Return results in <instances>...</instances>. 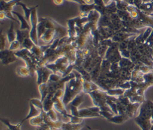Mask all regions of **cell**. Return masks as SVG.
<instances>
[{
    "mask_svg": "<svg viewBox=\"0 0 153 130\" xmlns=\"http://www.w3.org/2000/svg\"><path fill=\"white\" fill-rule=\"evenodd\" d=\"M84 81L83 78L79 76L75 77L66 83L65 94L62 99L65 105L70 103L73 99L81 92Z\"/></svg>",
    "mask_w": 153,
    "mask_h": 130,
    "instance_id": "6da1fadb",
    "label": "cell"
},
{
    "mask_svg": "<svg viewBox=\"0 0 153 130\" xmlns=\"http://www.w3.org/2000/svg\"><path fill=\"white\" fill-rule=\"evenodd\" d=\"M38 5L32 7V11L30 17V38L33 41L35 45H38V25L39 20L37 15V8Z\"/></svg>",
    "mask_w": 153,
    "mask_h": 130,
    "instance_id": "7a4b0ae2",
    "label": "cell"
},
{
    "mask_svg": "<svg viewBox=\"0 0 153 130\" xmlns=\"http://www.w3.org/2000/svg\"><path fill=\"white\" fill-rule=\"evenodd\" d=\"M92 98L93 103L95 106H99V107L106 105L108 94L103 91L99 90H96L91 92L88 93Z\"/></svg>",
    "mask_w": 153,
    "mask_h": 130,
    "instance_id": "3957f363",
    "label": "cell"
},
{
    "mask_svg": "<svg viewBox=\"0 0 153 130\" xmlns=\"http://www.w3.org/2000/svg\"><path fill=\"white\" fill-rule=\"evenodd\" d=\"M17 56L14 52L9 49L1 50V61L4 65H8L17 61Z\"/></svg>",
    "mask_w": 153,
    "mask_h": 130,
    "instance_id": "277c9868",
    "label": "cell"
},
{
    "mask_svg": "<svg viewBox=\"0 0 153 130\" xmlns=\"http://www.w3.org/2000/svg\"><path fill=\"white\" fill-rule=\"evenodd\" d=\"M21 0H10L9 1H1V11H4L6 14L11 13L13 11V7L18 5V3Z\"/></svg>",
    "mask_w": 153,
    "mask_h": 130,
    "instance_id": "5b68a950",
    "label": "cell"
},
{
    "mask_svg": "<svg viewBox=\"0 0 153 130\" xmlns=\"http://www.w3.org/2000/svg\"><path fill=\"white\" fill-rule=\"evenodd\" d=\"M53 108H54L59 113H60L63 117H66L67 113L65 104L62 99H53Z\"/></svg>",
    "mask_w": 153,
    "mask_h": 130,
    "instance_id": "8992f818",
    "label": "cell"
},
{
    "mask_svg": "<svg viewBox=\"0 0 153 130\" xmlns=\"http://www.w3.org/2000/svg\"><path fill=\"white\" fill-rule=\"evenodd\" d=\"M56 36V29L54 28H47L45 33L41 36L40 39L45 43H50L51 42Z\"/></svg>",
    "mask_w": 153,
    "mask_h": 130,
    "instance_id": "52a82bcc",
    "label": "cell"
},
{
    "mask_svg": "<svg viewBox=\"0 0 153 130\" xmlns=\"http://www.w3.org/2000/svg\"><path fill=\"white\" fill-rule=\"evenodd\" d=\"M79 117L82 118L102 117L99 113H94L91 111L88 107L79 110Z\"/></svg>",
    "mask_w": 153,
    "mask_h": 130,
    "instance_id": "ba28073f",
    "label": "cell"
},
{
    "mask_svg": "<svg viewBox=\"0 0 153 130\" xmlns=\"http://www.w3.org/2000/svg\"><path fill=\"white\" fill-rule=\"evenodd\" d=\"M84 125V122L81 123H72L71 122H63L62 123L61 129L62 130H80Z\"/></svg>",
    "mask_w": 153,
    "mask_h": 130,
    "instance_id": "9c48e42d",
    "label": "cell"
},
{
    "mask_svg": "<svg viewBox=\"0 0 153 130\" xmlns=\"http://www.w3.org/2000/svg\"><path fill=\"white\" fill-rule=\"evenodd\" d=\"M29 104H30V111H29V113L27 115V116L21 121V122L22 123L26 120L30 119V118H32L35 117V116H37L38 115H39L41 114V113L42 110L41 109L37 108L36 107H35L32 103L29 102Z\"/></svg>",
    "mask_w": 153,
    "mask_h": 130,
    "instance_id": "30bf717a",
    "label": "cell"
},
{
    "mask_svg": "<svg viewBox=\"0 0 153 130\" xmlns=\"http://www.w3.org/2000/svg\"><path fill=\"white\" fill-rule=\"evenodd\" d=\"M13 14L15 15L17 17L19 21H20V30H30V27L27 21V20L24 16H23L21 14L14 11H13Z\"/></svg>",
    "mask_w": 153,
    "mask_h": 130,
    "instance_id": "8fae6325",
    "label": "cell"
},
{
    "mask_svg": "<svg viewBox=\"0 0 153 130\" xmlns=\"http://www.w3.org/2000/svg\"><path fill=\"white\" fill-rule=\"evenodd\" d=\"M28 37H30V30L20 29L16 30V40H17L21 45L25 39Z\"/></svg>",
    "mask_w": 153,
    "mask_h": 130,
    "instance_id": "7c38bea8",
    "label": "cell"
},
{
    "mask_svg": "<svg viewBox=\"0 0 153 130\" xmlns=\"http://www.w3.org/2000/svg\"><path fill=\"white\" fill-rule=\"evenodd\" d=\"M128 118L129 116L126 114H118L115 116L114 115L108 120V121L116 124H121L126 121Z\"/></svg>",
    "mask_w": 153,
    "mask_h": 130,
    "instance_id": "4fadbf2b",
    "label": "cell"
},
{
    "mask_svg": "<svg viewBox=\"0 0 153 130\" xmlns=\"http://www.w3.org/2000/svg\"><path fill=\"white\" fill-rule=\"evenodd\" d=\"M143 13L151 15L153 12V6L151 2H143L139 8Z\"/></svg>",
    "mask_w": 153,
    "mask_h": 130,
    "instance_id": "5bb4252c",
    "label": "cell"
},
{
    "mask_svg": "<svg viewBox=\"0 0 153 130\" xmlns=\"http://www.w3.org/2000/svg\"><path fill=\"white\" fill-rule=\"evenodd\" d=\"M1 121L4 124H5L7 126L8 129H9L10 130H21V126L22 125V123L21 122L17 123L16 125H12L8 119L1 118Z\"/></svg>",
    "mask_w": 153,
    "mask_h": 130,
    "instance_id": "9a60e30c",
    "label": "cell"
},
{
    "mask_svg": "<svg viewBox=\"0 0 153 130\" xmlns=\"http://www.w3.org/2000/svg\"><path fill=\"white\" fill-rule=\"evenodd\" d=\"M7 38L8 42L11 43L12 42L16 40V32L14 31V26L13 23H11L10 28L7 31Z\"/></svg>",
    "mask_w": 153,
    "mask_h": 130,
    "instance_id": "2e32d148",
    "label": "cell"
},
{
    "mask_svg": "<svg viewBox=\"0 0 153 130\" xmlns=\"http://www.w3.org/2000/svg\"><path fill=\"white\" fill-rule=\"evenodd\" d=\"M29 123L32 126H36V127H39V126H42L44 123V120H43L42 116L41 115V114H40L39 115H38L37 116L30 118V121H29Z\"/></svg>",
    "mask_w": 153,
    "mask_h": 130,
    "instance_id": "e0dca14e",
    "label": "cell"
},
{
    "mask_svg": "<svg viewBox=\"0 0 153 130\" xmlns=\"http://www.w3.org/2000/svg\"><path fill=\"white\" fill-rule=\"evenodd\" d=\"M39 90L41 96V100L42 102H43V100L45 99V98L47 97V96L49 93L48 83H41V84H39Z\"/></svg>",
    "mask_w": 153,
    "mask_h": 130,
    "instance_id": "ac0fdd59",
    "label": "cell"
},
{
    "mask_svg": "<svg viewBox=\"0 0 153 130\" xmlns=\"http://www.w3.org/2000/svg\"><path fill=\"white\" fill-rule=\"evenodd\" d=\"M84 92L83 93H80L78 94H77L74 99L71 102V105L75 106L76 107H78L79 105L82 103L83 100H84Z\"/></svg>",
    "mask_w": 153,
    "mask_h": 130,
    "instance_id": "d6986e66",
    "label": "cell"
},
{
    "mask_svg": "<svg viewBox=\"0 0 153 130\" xmlns=\"http://www.w3.org/2000/svg\"><path fill=\"white\" fill-rule=\"evenodd\" d=\"M16 71L17 74L20 77H28L29 75H30V71L27 66H18L16 68Z\"/></svg>",
    "mask_w": 153,
    "mask_h": 130,
    "instance_id": "ffe728a7",
    "label": "cell"
},
{
    "mask_svg": "<svg viewBox=\"0 0 153 130\" xmlns=\"http://www.w3.org/2000/svg\"><path fill=\"white\" fill-rule=\"evenodd\" d=\"M18 5H20L25 13V17L27 20H30V14H31V11H32V8H28L25 4L19 2L18 3Z\"/></svg>",
    "mask_w": 153,
    "mask_h": 130,
    "instance_id": "44dd1931",
    "label": "cell"
},
{
    "mask_svg": "<svg viewBox=\"0 0 153 130\" xmlns=\"http://www.w3.org/2000/svg\"><path fill=\"white\" fill-rule=\"evenodd\" d=\"M79 8L82 12L88 14L92 10L95 9V4L93 3L91 4H83V5H80Z\"/></svg>",
    "mask_w": 153,
    "mask_h": 130,
    "instance_id": "7402d4cb",
    "label": "cell"
},
{
    "mask_svg": "<svg viewBox=\"0 0 153 130\" xmlns=\"http://www.w3.org/2000/svg\"><path fill=\"white\" fill-rule=\"evenodd\" d=\"M35 45L34 43L33 42V41L31 40V39L30 37L26 38V39H25V40L23 41V42L22 44V46L23 48L28 49V50H31V49L33 47V46Z\"/></svg>",
    "mask_w": 153,
    "mask_h": 130,
    "instance_id": "603a6c76",
    "label": "cell"
},
{
    "mask_svg": "<svg viewBox=\"0 0 153 130\" xmlns=\"http://www.w3.org/2000/svg\"><path fill=\"white\" fill-rule=\"evenodd\" d=\"M66 117L69 118V119H70L69 122L72 123L78 124V123H81L82 122H84V118H80L79 116H73L72 115L68 114Z\"/></svg>",
    "mask_w": 153,
    "mask_h": 130,
    "instance_id": "cb8c5ba5",
    "label": "cell"
},
{
    "mask_svg": "<svg viewBox=\"0 0 153 130\" xmlns=\"http://www.w3.org/2000/svg\"><path fill=\"white\" fill-rule=\"evenodd\" d=\"M124 93V90L122 89H111L107 91L106 93L108 96H120Z\"/></svg>",
    "mask_w": 153,
    "mask_h": 130,
    "instance_id": "d4e9b609",
    "label": "cell"
},
{
    "mask_svg": "<svg viewBox=\"0 0 153 130\" xmlns=\"http://www.w3.org/2000/svg\"><path fill=\"white\" fill-rule=\"evenodd\" d=\"M29 102L32 103L35 107L41 109V110H43V104L41 100H39L38 99H32L29 100Z\"/></svg>",
    "mask_w": 153,
    "mask_h": 130,
    "instance_id": "484cf974",
    "label": "cell"
},
{
    "mask_svg": "<svg viewBox=\"0 0 153 130\" xmlns=\"http://www.w3.org/2000/svg\"><path fill=\"white\" fill-rule=\"evenodd\" d=\"M47 113V116L49 117V118L52 120L53 121H59L58 119V117H57V115L56 114V111L54 110V108L51 109V110H50L48 112H46Z\"/></svg>",
    "mask_w": 153,
    "mask_h": 130,
    "instance_id": "4316f807",
    "label": "cell"
},
{
    "mask_svg": "<svg viewBox=\"0 0 153 130\" xmlns=\"http://www.w3.org/2000/svg\"><path fill=\"white\" fill-rule=\"evenodd\" d=\"M20 45H21V43L17 40H15L14 41L12 42L10 44L8 49L11 50V51L16 50L19 49L20 47Z\"/></svg>",
    "mask_w": 153,
    "mask_h": 130,
    "instance_id": "83f0119b",
    "label": "cell"
},
{
    "mask_svg": "<svg viewBox=\"0 0 153 130\" xmlns=\"http://www.w3.org/2000/svg\"><path fill=\"white\" fill-rule=\"evenodd\" d=\"M99 113L101 115L102 118H104L106 119L108 121L114 116V115L112 113H110L109 111L101 110V111H100Z\"/></svg>",
    "mask_w": 153,
    "mask_h": 130,
    "instance_id": "f1b7e54d",
    "label": "cell"
},
{
    "mask_svg": "<svg viewBox=\"0 0 153 130\" xmlns=\"http://www.w3.org/2000/svg\"><path fill=\"white\" fill-rule=\"evenodd\" d=\"M5 45H6V39L5 36L3 34L1 30V50L5 49Z\"/></svg>",
    "mask_w": 153,
    "mask_h": 130,
    "instance_id": "f546056e",
    "label": "cell"
},
{
    "mask_svg": "<svg viewBox=\"0 0 153 130\" xmlns=\"http://www.w3.org/2000/svg\"><path fill=\"white\" fill-rule=\"evenodd\" d=\"M70 109H71V115L75 116H79V110H78V107L71 105Z\"/></svg>",
    "mask_w": 153,
    "mask_h": 130,
    "instance_id": "4dcf8cb0",
    "label": "cell"
},
{
    "mask_svg": "<svg viewBox=\"0 0 153 130\" xmlns=\"http://www.w3.org/2000/svg\"><path fill=\"white\" fill-rule=\"evenodd\" d=\"M36 130H51V129H50V128L47 125L43 123V125L42 126H39V127H36Z\"/></svg>",
    "mask_w": 153,
    "mask_h": 130,
    "instance_id": "1f68e13d",
    "label": "cell"
},
{
    "mask_svg": "<svg viewBox=\"0 0 153 130\" xmlns=\"http://www.w3.org/2000/svg\"><path fill=\"white\" fill-rule=\"evenodd\" d=\"M69 1H73V2H77L78 4H79L80 5H83V4H85V2L84 0H67Z\"/></svg>",
    "mask_w": 153,
    "mask_h": 130,
    "instance_id": "d6a6232c",
    "label": "cell"
},
{
    "mask_svg": "<svg viewBox=\"0 0 153 130\" xmlns=\"http://www.w3.org/2000/svg\"><path fill=\"white\" fill-rule=\"evenodd\" d=\"M65 0H53V2L57 5H60L63 4Z\"/></svg>",
    "mask_w": 153,
    "mask_h": 130,
    "instance_id": "836d02e7",
    "label": "cell"
},
{
    "mask_svg": "<svg viewBox=\"0 0 153 130\" xmlns=\"http://www.w3.org/2000/svg\"><path fill=\"white\" fill-rule=\"evenodd\" d=\"M5 18H7V17H6V15H5V12L1 11L0 12V19H1V20L2 21L3 20H4Z\"/></svg>",
    "mask_w": 153,
    "mask_h": 130,
    "instance_id": "e575fe53",
    "label": "cell"
},
{
    "mask_svg": "<svg viewBox=\"0 0 153 130\" xmlns=\"http://www.w3.org/2000/svg\"><path fill=\"white\" fill-rule=\"evenodd\" d=\"M85 2V4H91L93 3H94V1L93 0H84Z\"/></svg>",
    "mask_w": 153,
    "mask_h": 130,
    "instance_id": "d590c367",
    "label": "cell"
},
{
    "mask_svg": "<svg viewBox=\"0 0 153 130\" xmlns=\"http://www.w3.org/2000/svg\"><path fill=\"white\" fill-rule=\"evenodd\" d=\"M87 128H88L89 130H93V129H91L90 126H87Z\"/></svg>",
    "mask_w": 153,
    "mask_h": 130,
    "instance_id": "8d00e7d4",
    "label": "cell"
},
{
    "mask_svg": "<svg viewBox=\"0 0 153 130\" xmlns=\"http://www.w3.org/2000/svg\"><path fill=\"white\" fill-rule=\"evenodd\" d=\"M7 130H10V129H7Z\"/></svg>",
    "mask_w": 153,
    "mask_h": 130,
    "instance_id": "74e56055",
    "label": "cell"
}]
</instances>
